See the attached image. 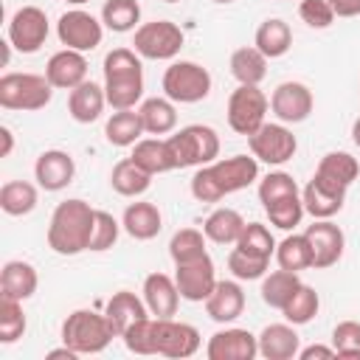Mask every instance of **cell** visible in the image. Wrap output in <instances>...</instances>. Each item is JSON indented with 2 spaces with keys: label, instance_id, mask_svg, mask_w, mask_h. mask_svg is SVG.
<instances>
[{
  "label": "cell",
  "instance_id": "816d5d0a",
  "mask_svg": "<svg viewBox=\"0 0 360 360\" xmlns=\"http://www.w3.org/2000/svg\"><path fill=\"white\" fill-rule=\"evenodd\" d=\"M298 17H301V22H307L309 28H318V31H323L335 22V11L326 0H301Z\"/></svg>",
  "mask_w": 360,
  "mask_h": 360
},
{
  "label": "cell",
  "instance_id": "f546056e",
  "mask_svg": "<svg viewBox=\"0 0 360 360\" xmlns=\"http://www.w3.org/2000/svg\"><path fill=\"white\" fill-rule=\"evenodd\" d=\"M110 186H112V191L121 194V197H141V194L149 191L152 174L143 172L132 158H124V160H118V163L112 166V172H110Z\"/></svg>",
  "mask_w": 360,
  "mask_h": 360
},
{
  "label": "cell",
  "instance_id": "bcb514c9",
  "mask_svg": "<svg viewBox=\"0 0 360 360\" xmlns=\"http://www.w3.org/2000/svg\"><path fill=\"white\" fill-rule=\"evenodd\" d=\"M292 194H301L298 191V183L292 180V174L287 172H270L259 180V202L262 208L276 202V200H284V197H292Z\"/></svg>",
  "mask_w": 360,
  "mask_h": 360
},
{
  "label": "cell",
  "instance_id": "484cf974",
  "mask_svg": "<svg viewBox=\"0 0 360 360\" xmlns=\"http://www.w3.org/2000/svg\"><path fill=\"white\" fill-rule=\"evenodd\" d=\"M104 315H107V321H110V326H112L115 338H121V335H124L135 321L146 318V315H149V309H146L143 298H138L135 292H129V290H118V292H112V298L107 301Z\"/></svg>",
  "mask_w": 360,
  "mask_h": 360
},
{
  "label": "cell",
  "instance_id": "3957f363",
  "mask_svg": "<svg viewBox=\"0 0 360 360\" xmlns=\"http://www.w3.org/2000/svg\"><path fill=\"white\" fill-rule=\"evenodd\" d=\"M169 152L174 160V169H188V166H208L219 155V135L208 124H188L174 129L169 138Z\"/></svg>",
  "mask_w": 360,
  "mask_h": 360
},
{
  "label": "cell",
  "instance_id": "7bdbcfd3",
  "mask_svg": "<svg viewBox=\"0 0 360 360\" xmlns=\"http://www.w3.org/2000/svg\"><path fill=\"white\" fill-rule=\"evenodd\" d=\"M233 248H239L256 259H267V262H270V256H276V239H273L270 228L262 222H248Z\"/></svg>",
  "mask_w": 360,
  "mask_h": 360
},
{
  "label": "cell",
  "instance_id": "52a82bcc",
  "mask_svg": "<svg viewBox=\"0 0 360 360\" xmlns=\"http://www.w3.org/2000/svg\"><path fill=\"white\" fill-rule=\"evenodd\" d=\"M186 37L180 31V25H174L172 20H152V22H141L135 28V37H132V48L138 51V56L143 59H155V62H163V59H174L183 48Z\"/></svg>",
  "mask_w": 360,
  "mask_h": 360
},
{
  "label": "cell",
  "instance_id": "f1b7e54d",
  "mask_svg": "<svg viewBox=\"0 0 360 360\" xmlns=\"http://www.w3.org/2000/svg\"><path fill=\"white\" fill-rule=\"evenodd\" d=\"M143 172H149L152 177L155 174H166V172H174V160H172V152H169V143L166 138H141L135 146H132V155H129Z\"/></svg>",
  "mask_w": 360,
  "mask_h": 360
},
{
  "label": "cell",
  "instance_id": "ac0fdd59",
  "mask_svg": "<svg viewBox=\"0 0 360 360\" xmlns=\"http://www.w3.org/2000/svg\"><path fill=\"white\" fill-rule=\"evenodd\" d=\"M346 191L343 186H335L318 174H312V180L304 186L301 191V200H304V211L312 217V219H332L343 202H346Z\"/></svg>",
  "mask_w": 360,
  "mask_h": 360
},
{
  "label": "cell",
  "instance_id": "7a4b0ae2",
  "mask_svg": "<svg viewBox=\"0 0 360 360\" xmlns=\"http://www.w3.org/2000/svg\"><path fill=\"white\" fill-rule=\"evenodd\" d=\"M96 225V208L79 197L65 200L53 208L48 222V248L59 256H76L90 250V236Z\"/></svg>",
  "mask_w": 360,
  "mask_h": 360
},
{
  "label": "cell",
  "instance_id": "11a10c76",
  "mask_svg": "<svg viewBox=\"0 0 360 360\" xmlns=\"http://www.w3.org/2000/svg\"><path fill=\"white\" fill-rule=\"evenodd\" d=\"M0 141H3V146H0V158H8L11 149H14V132H11L8 127H0Z\"/></svg>",
  "mask_w": 360,
  "mask_h": 360
},
{
  "label": "cell",
  "instance_id": "c3c4849f",
  "mask_svg": "<svg viewBox=\"0 0 360 360\" xmlns=\"http://www.w3.org/2000/svg\"><path fill=\"white\" fill-rule=\"evenodd\" d=\"M121 228H124V225H121L112 214L96 208V225H93V236H90V250H96V253L110 250V248L118 242Z\"/></svg>",
  "mask_w": 360,
  "mask_h": 360
},
{
  "label": "cell",
  "instance_id": "836d02e7",
  "mask_svg": "<svg viewBox=\"0 0 360 360\" xmlns=\"http://www.w3.org/2000/svg\"><path fill=\"white\" fill-rule=\"evenodd\" d=\"M143 135V121L138 110H115L104 124V138L112 146H135Z\"/></svg>",
  "mask_w": 360,
  "mask_h": 360
},
{
  "label": "cell",
  "instance_id": "cb8c5ba5",
  "mask_svg": "<svg viewBox=\"0 0 360 360\" xmlns=\"http://www.w3.org/2000/svg\"><path fill=\"white\" fill-rule=\"evenodd\" d=\"M121 225L124 231L138 239V242H149L160 233L163 228V214L155 202H146V200H138V202H129L124 208V217H121Z\"/></svg>",
  "mask_w": 360,
  "mask_h": 360
},
{
  "label": "cell",
  "instance_id": "8d00e7d4",
  "mask_svg": "<svg viewBox=\"0 0 360 360\" xmlns=\"http://www.w3.org/2000/svg\"><path fill=\"white\" fill-rule=\"evenodd\" d=\"M315 174L323 177V180H329V183H335V186L349 188V186L357 180V174H360V163H357V158H352L349 152H326V155L321 158Z\"/></svg>",
  "mask_w": 360,
  "mask_h": 360
},
{
  "label": "cell",
  "instance_id": "d6a6232c",
  "mask_svg": "<svg viewBox=\"0 0 360 360\" xmlns=\"http://www.w3.org/2000/svg\"><path fill=\"white\" fill-rule=\"evenodd\" d=\"M231 73L239 84H262L267 76V56L256 45L236 48L231 53Z\"/></svg>",
  "mask_w": 360,
  "mask_h": 360
},
{
  "label": "cell",
  "instance_id": "30bf717a",
  "mask_svg": "<svg viewBox=\"0 0 360 360\" xmlns=\"http://www.w3.org/2000/svg\"><path fill=\"white\" fill-rule=\"evenodd\" d=\"M56 37H59V42L65 48H73V51L87 53V51H93V48L101 45V39H104V22L96 20L84 8H70V11H65L59 17Z\"/></svg>",
  "mask_w": 360,
  "mask_h": 360
},
{
  "label": "cell",
  "instance_id": "f6af8a7d",
  "mask_svg": "<svg viewBox=\"0 0 360 360\" xmlns=\"http://www.w3.org/2000/svg\"><path fill=\"white\" fill-rule=\"evenodd\" d=\"M264 214H267L270 225H276L281 231H292L295 225H301L307 211H304L301 194H292V197H284V200H276V202L264 205Z\"/></svg>",
  "mask_w": 360,
  "mask_h": 360
},
{
  "label": "cell",
  "instance_id": "b9f144b4",
  "mask_svg": "<svg viewBox=\"0 0 360 360\" xmlns=\"http://www.w3.org/2000/svg\"><path fill=\"white\" fill-rule=\"evenodd\" d=\"M127 352L132 354H158V318L146 315L135 321L124 335H121Z\"/></svg>",
  "mask_w": 360,
  "mask_h": 360
},
{
  "label": "cell",
  "instance_id": "680465c9",
  "mask_svg": "<svg viewBox=\"0 0 360 360\" xmlns=\"http://www.w3.org/2000/svg\"><path fill=\"white\" fill-rule=\"evenodd\" d=\"M211 3H219V6H228V3H233V0H211Z\"/></svg>",
  "mask_w": 360,
  "mask_h": 360
},
{
  "label": "cell",
  "instance_id": "e0dca14e",
  "mask_svg": "<svg viewBox=\"0 0 360 360\" xmlns=\"http://www.w3.org/2000/svg\"><path fill=\"white\" fill-rule=\"evenodd\" d=\"M76 163L65 149H45L34 163V180L45 191H62L73 183Z\"/></svg>",
  "mask_w": 360,
  "mask_h": 360
},
{
  "label": "cell",
  "instance_id": "9c48e42d",
  "mask_svg": "<svg viewBox=\"0 0 360 360\" xmlns=\"http://www.w3.org/2000/svg\"><path fill=\"white\" fill-rule=\"evenodd\" d=\"M248 146H250V155L259 160V163H267V166H281L287 160H292L295 149H298V141L292 135V129L287 124H262L253 135H248Z\"/></svg>",
  "mask_w": 360,
  "mask_h": 360
},
{
  "label": "cell",
  "instance_id": "9f6ffc18",
  "mask_svg": "<svg viewBox=\"0 0 360 360\" xmlns=\"http://www.w3.org/2000/svg\"><path fill=\"white\" fill-rule=\"evenodd\" d=\"M352 141H354V146L360 149V115H357L354 124H352Z\"/></svg>",
  "mask_w": 360,
  "mask_h": 360
},
{
  "label": "cell",
  "instance_id": "603a6c76",
  "mask_svg": "<svg viewBox=\"0 0 360 360\" xmlns=\"http://www.w3.org/2000/svg\"><path fill=\"white\" fill-rule=\"evenodd\" d=\"M107 107V96H104V84L96 82H82L79 87H73L68 93V112L76 124H93L101 118Z\"/></svg>",
  "mask_w": 360,
  "mask_h": 360
},
{
  "label": "cell",
  "instance_id": "f907efd6",
  "mask_svg": "<svg viewBox=\"0 0 360 360\" xmlns=\"http://www.w3.org/2000/svg\"><path fill=\"white\" fill-rule=\"evenodd\" d=\"M332 346L338 357H360V321H340L332 329Z\"/></svg>",
  "mask_w": 360,
  "mask_h": 360
},
{
  "label": "cell",
  "instance_id": "5bb4252c",
  "mask_svg": "<svg viewBox=\"0 0 360 360\" xmlns=\"http://www.w3.org/2000/svg\"><path fill=\"white\" fill-rule=\"evenodd\" d=\"M312 90L304 82H281L270 96V110L281 124H301L312 112Z\"/></svg>",
  "mask_w": 360,
  "mask_h": 360
},
{
  "label": "cell",
  "instance_id": "8992f818",
  "mask_svg": "<svg viewBox=\"0 0 360 360\" xmlns=\"http://www.w3.org/2000/svg\"><path fill=\"white\" fill-rule=\"evenodd\" d=\"M211 93V73L188 59L172 62L163 73V96L174 104H197Z\"/></svg>",
  "mask_w": 360,
  "mask_h": 360
},
{
  "label": "cell",
  "instance_id": "ee69618b",
  "mask_svg": "<svg viewBox=\"0 0 360 360\" xmlns=\"http://www.w3.org/2000/svg\"><path fill=\"white\" fill-rule=\"evenodd\" d=\"M25 312H22V301L17 298H6L0 295V343H14L25 335Z\"/></svg>",
  "mask_w": 360,
  "mask_h": 360
},
{
  "label": "cell",
  "instance_id": "6da1fadb",
  "mask_svg": "<svg viewBox=\"0 0 360 360\" xmlns=\"http://www.w3.org/2000/svg\"><path fill=\"white\" fill-rule=\"evenodd\" d=\"M259 180V160L253 155H231L200 166L191 177V194L200 202H219L222 197L248 188Z\"/></svg>",
  "mask_w": 360,
  "mask_h": 360
},
{
  "label": "cell",
  "instance_id": "91938a15",
  "mask_svg": "<svg viewBox=\"0 0 360 360\" xmlns=\"http://www.w3.org/2000/svg\"><path fill=\"white\" fill-rule=\"evenodd\" d=\"M163 3H180V0H163Z\"/></svg>",
  "mask_w": 360,
  "mask_h": 360
},
{
  "label": "cell",
  "instance_id": "6f0895ef",
  "mask_svg": "<svg viewBox=\"0 0 360 360\" xmlns=\"http://www.w3.org/2000/svg\"><path fill=\"white\" fill-rule=\"evenodd\" d=\"M65 3H70V6H82V3H87V0H65Z\"/></svg>",
  "mask_w": 360,
  "mask_h": 360
},
{
  "label": "cell",
  "instance_id": "d6986e66",
  "mask_svg": "<svg viewBox=\"0 0 360 360\" xmlns=\"http://www.w3.org/2000/svg\"><path fill=\"white\" fill-rule=\"evenodd\" d=\"M45 79L53 84V90H73L82 82H87V59L82 51L62 48L56 51L45 65Z\"/></svg>",
  "mask_w": 360,
  "mask_h": 360
},
{
  "label": "cell",
  "instance_id": "7402d4cb",
  "mask_svg": "<svg viewBox=\"0 0 360 360\" xmlns=\"http://www.w3.org/2000/svg\"><path fill=\"white\" fill-rule=\"evenodd\" d=\"M205 312L217 323H233L245 312V290L239 287V281H217V287L205 298Z\"/></svg>",
  "mask_w": 360,
  "mask_h": 360
},
{
  "label": "cell",
  "instance_id": "4fadbf2b",
  "mask_svg": "<svg viewBox=\"0 0 360 360\" xmlns=\"http://www.w3.org/2000/svg\"><path fill=\"white\" fill-rule=\"evenodd\" d=\"M304 236L312 248V267L315 270H326V267L340 262L343 248H346V236L332 219H312V225H307Z\"/></svg>",
  "mask_w": 360,
  "mask_h": 360
},
{
  "label": "cell",
  "instance_id": "74e56055",
  "mask_svg": "<svg viewBox=\"0 0 360 360\" xmlns=\"http://www.w3.org/2000/svg\"><path fill=\"white\" fill-rule=\"evenodd\" d=\"M276 262L281 270H292V273H301V270H309L312 267V248L307 242L304 233H290L284 236L278 245H276Z\"/></svg>",
  "mask_w": 360,
  "mask_h": 360
},
{
  "label": "cell",
  "instance_id": "f35d334b",
  "mask_svg": "<svg viewBox=\"0 0 360 360\" xmlns=\"http://www.w3.org/2000/svg\"><path fill=\"white\" fill-rule=\"evenodd\" d=\"M101 22L104 28L115 34L135 31L141 25V3L138 0H107L101 6Z\"/></svg>",
  "mask_w": 360,
  "mask_h": 360
},
{
  "label": "cell",
  "instance_id": "44dd1931",
  "mask_svg": "<svg viewBox=\"0 0 360 360\" xmlns=\"http://www.w3.org/2000/svg\"><path fill=\"white\" fill-rule=\"evenodd\" d=\"M259 354L264 360H292L301 352V338L295 332V323H270L259 335Z\"/></svg>",
  "mask_w": 360,
  "mask_h": 360
},
{
  "label": "cell",
  "instance_id": "4dcf8cb0",
  "mask_svg": "<svg viewBox=\"0 0 360 360\" xmlns=\"http://www.w3.org/2000/svg\"><path fill=\"white\" fill-rule=\"evenodd\" d=\"M104 96L112 110H135V104L143 98V70L104 79Z\"/></svg>",
  "mask_w": 360,
  "mask_h": 360
},
{
  "label": "cell",
  "instance_id": "7dc6e473",
  "mask_svg": "<svg viewBox=\"0 0 360 360\" xmlns=\"http://www.w3.org/2000/svg\"><path fill=\"white\" fill-rule=\"evenodd\" d=\"M267 264H270L267 259H256V256H250V253H245L239 248H233L228 253V270L239 281H256V278H262L267 273Z\"/></svg>",
  "mask_w": 360,
  "mask_h": 360
},
{
  "label": "cell",
  "instance_id": "277c9868",
  "mask_svg": "<svg viewBox=\"0 0 360 360\" xmlns=\"http://www.w3.org/2000/svg\"><path fill=\"white\" fill-rule=\"evenodd\" d=\"M115 338L107 315L93 309H73L62 323V343L70 346L76 354H98Z\"/></svg>",
  "mask_w": 360,
  "mask_h": 360
},
{
  "label": "cell",
  "instance_id": "e575fe53",
  "mask_svg": "<svg viewBox=\"0 0 360 360\" xmlns=\"http://www.w3.org/2000/svg\"><path fill=\"white\" fill-rule=\"evenodd\" d=\"M37 200H39V191L28 180H8L0 188V208L8 217H25V214H31L37 208Z\"/></svg>",
  "mask_w": 360,
  "mask_h": 360
},
{
  "label": "cell",
  "instance_id": "f5cc1de1",
  "mask_svg": "<svg viewBox=\"0 0 360 360\" xmlns=\"http://www.w3.org/2000/svg\"><path fill=\"white\" fill-rule=\"evenodd\" d=\"M335 17H360V0H326Z\"/></svg>",
  "mask_w": 360,
  "mask_h": 360
},
{
  "label": "cell",
  "instance_id": "7c38bea8",
  "mask_svg": "<svg viewBox=\"0 0 360 360\" xmlns=\"http://www.w3.org/2000/svg\"><path fill=\"white\" fill-rule=\"evenodd\" d=\"M174 281H177V290H180V298L183 301H191V304H205V298L211 295V290L217 287V270H214V262L211 256H200L194 262H183V264H174Z\"/></svg>",
  "mask_w": 360,
  "mask_h": 360
},
{
  "label": "cell",
  "instance_id": "9a60e30c",
  "mask_svg": "<svg viewBox=\"0 0 360 360\" xmlns=\"http://www.w3.org/2000/svg\"><path fill=\"white\" fill-rule=\"evenodd\" d=\"M259 354V338L239 326H225L214 332L205 343L208 360H253Z\"/></svg>",
  "mask_w": 360,
  "mask_h": 360
},
{
  "label": "cell",
  "instance_id": "ba28073f",
  "mask_svg": "<svg viewBox=\"0 0 360 360\" xmlns=\"http://www.w3.org/2000/svg\"><path fill=\"white\" fill-rule=\"evenodd\" d=\"M270 110V98L259 90V84H239L228 96V127L236 135H253Z\"/></svg>",
  "mask_w": 360,
  "mask_h": 360
},
{
  "label": "cell",
  "instance_id": "83f0119b",
  "mask_svg": "<svg viewBox=\"0 0 360 360\" xmlns=\"http://www.w3.org/2000/svg\"><path fill=\"white\" fill-rule=\"evenodd\" d=\"M245 225L248 222L242 219V214L236 208H214L202 222V233L214 245H236Z\"/></svg>",
  "mask_w": 360,
  "mask_h": 360
},
{
  "label": "cell",
  "instance_id": "4316f807",
  "mask_svg": "<svg viewBox=\"0 0 360 360\" xmlns=\"http://www.w3.org/2000/svg\"><path fill=\"white\" fill-rule=\"evenodd\" d=\"M138 115L143 121V132L146 135H172L177 129V107L172 98L166 96H152L143 98L138 107Z\"/></svg>",
  "mask_w": 360,
  "mask_h": 360
},
{
  "label": "cell",
  "instance_id": "ab89813d",
  "mask_svg": "<svg viewBox=\"0 0 360 360\" xmlns=\"http://www.w3.org/2000/svg\"><path fill=\"white\" fill-rule=\"evenodd\" d=\"M318 309H321L318 292H315L309 284L301 281L298 290L292 292V298L284 304L281 315H284V321H290V323H295V326H304V323H309V321L318 315Z\"/></svg>",
  "mask_w": 360,
  "mask_h": 360
},
{
  "label": "cell",
  "instance_id": "681fc988",
  "mask_svg": "<svg viewBox=\"0 0 360 360\" xmlns=\"http://www.w3.org/2000/svg\"><path fill=\"white\" fill-rule=\"evenodd\" d=\"M141 56L135 48H112L104 56V79L112 76H127V73H141Z\"/></svg>",
  "mask_w": 360,
  "mask_h": 360
},
{
  "label": "cell",
  "instance_id": "d590c367",
  "mask_svg": "<svg viewBox=\"0 0 360 360\" xmlns=\"http://www.w3.org/2000/svg\"><path fill=\"white\" fill-rule=\"evenodd\" d=\"M298 284H301V278H298V273H292V270H273V273H264L262 276V301L267 304V307H273V309H284V304L292 298V292L298 290Z\"/></svg>",
  "mask_w": 360,
  "mask_h": 360
},
{
  "label": "cell",
  "instance_id": "1f68e13d",
  "mask_svg": "<svg viewBox=\"0 0 360 360\" xmlns=\"http://www.w3.org/2000/svg\"><path fill=\"white\" fill-rule=\"evenodd\" d=\"M253 45H256L267 59H278V56H284V53L292 48V31H290V25H287L284 20L270 17V20H264V22L256 28Z\"/></svg>",
  "mask_w": 360,
  "mask_h": 360
},
{
  "label": "cell",
  "instance_id": "60d3db41",
  "mask_svg": "<svg viewBox=\"0 0 360 360\" xmlns=\"http://www.w3.org/2000/svg\"><path fill=\"white\" fill-rule=\"evenodd\" d=\"M205 233L197 231V228H180L172 233L169 239V256L174 264H183V262H194L200 256H205Z\"/></svg>",
  "mask_w": 360,
  "mask_h": 360
},
{
  "label": "cell",
  "instance_id": "2e32d148",
  "mask_svg": "<svg viewBox=\"0 0 360 360\" xmlns=\"http://www.w3.org/2000/svg\"><path fill=\"white\" fill-rule=\"evenodd\" d=\"M200 349V332L191 323L174 318H158V354L163 357H191Z\"/></svg>",
  "mask_w": 360,
  "mask_h": 360
},
{
  "label": "cell",
  "instance_id": "ffe728a7",
  "mask_svg": "<svg viewBox=\"0 0 360 360\" xmlns=\"http://www.w3.org/2000/svg\"><path fill=\"white\" fill-rule=\"evenodd\" d=\"M143 304L149 309V315L155 318H174L177 307H180V290L174 276L166 273H149L143 278Z\"/></svg>",
  "mask_w": 360,
  "mask_h": 360
},
{
  "label": "cell",
  "instance_id": "5b68a950",
  "mask_svg": "<svg viewBox=\"0 0 360 360\" xmlns=\"http://www.w3.org/2000/svg\"><path fill=\"white\" fill-rule=\"evenodd\" d=\"M53 84L45 79V73H6L0 76V107L6 110H22L34 112L51 104Z\"/></svg>",
  "mask_w": 360,
  "mask_h": 360
},
{
  "label": "cell",
  "instance_id": "8fae6325",
  "mask_svg": "<svg viewBox=\"0 0 360 360\" xmlns=\"http://www.w3.org/2000/svg\"><path fill=\"white\" fill-rule=\"evenodd\" d=\"M48 31H51V22H48V14L39 8V6H22L11 14L8 20V42L20 51V53H37L45 39H48Z\"/></svg>",
  "mask_w": 360,
  "mask_h": 360
},
{
  "label": "cell",
  "instance_id": "d4e9b609",
  "mask_svg": "<svg viewBox=\"0 0 360 360\" xmlns=\"http://www.w3.org/2000/svg\"><path fill=\"white\" fill-rule=\"evenodd\" d=\"M37 287H39V276H37V267L31 262L11 259V262L3 264V270H0V295L28 301L37 292Z\"/></svg>",
  "mask_w": 360,
  "mask_h": 360
},
{
  "label": "cell",
  "instance_id": "db71d44e",
  "mask_svg": "<svg viewBox=\"0 0 360 360\" xmlns=\"http://www.w3.org/2000/svg\"><path fill=\"white\" fill-rule=\"evenodd\" d=\"M312 357H338V352L335 346H321V343H312L298 352V360H312Z\"/></svg>",
  "mask_w": 360,
  "mask_h": 360
}]
</instances>
